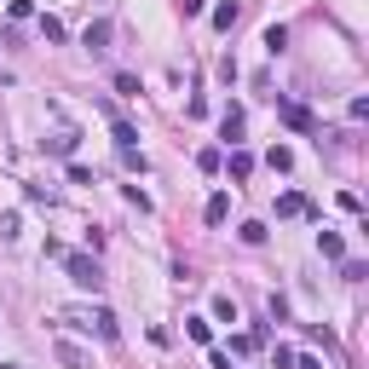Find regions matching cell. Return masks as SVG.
<instances>
[{"mask_svg":"<svg viewBox=\"0 0 369 369\" xmlns=\"http://www.w3.org/2000/svg\"><path fill=\"white\" fill-rule=\"evenodd\" d=\"M64 271H70V283H75V289H87V294H99V289H104L99 260H87V254H64Z\"/></svg>","mask_w":369,"mask_h":369,"instance_id":"obj_1","label":"cell"},{"mask_svg":"<svg viewBox=\"0 0 369 369\" xmlns=\"http://www.w3.org/2000/svg\"><path fill=\"white\" fill-rule=\"evenodd\" d=\"M110 35H116V29H110V18H92L81 40H87V53H104V46H110Z\"/></svg>","mask_w":369,"mask_h":369,"instance_id":"obj_2","label":"cell"},{"mask_svg":"<svg viewBox=\"0 0 369 369\" xmlns=\"http://www.w3.org/2000/svg\"><path fill=\"white\" fill-rule=\"evenodd\" d=\"M53 352H58V363H64V369H92V358H87V352H81L75 341H58Z\"/></svg>","mask_w":369,"mask_h":369,"instance_id":"obj_3","label":"cell"},{"mask_svg":"<svg viewBox=\"0 0 369 369\" xmlns=\"http://www.w3.org/2000/svg\"><path fill=\"white\" fill-rule=\"evenodd\" d=\"M317 254H323V260H346V243H341V231H317Z\"/></svg>","mask_w":369,"mask_h":369,"instance_id":"obj_4","label":"cell"},{"mask_svg":"<svg viewBox=\"0 0 369 369\" xmlns=\"http://www.w3.org/2000/svg\"><path fill=\"white\" fill-rule=\"evenodd\" d=\"M277 214H283V219H294V214H312V202H306L300 191H283V197H277Z\"/></svg>","mask_w":369,"mask_h":369,"instance_id":"obj_5","label":"cell"},{"mask_svg":"<svg viewBox=\"0 0 369 369\" xmlns=\"http://www.w3.org/2000/svg\"><path fill=\"white\" fill-rule=\"evenodd\" d=\"M219 127H225V138H231V145H237V138H243V104H225Z\"/></svg>","mask_w":369,"mask_h":369,"instance_id":"obj_6","label":"cell"},{"mask_svg":"<svg viewBox=\"0 0 369 369\" xmlns=\"http://www.w3.org/2000/svg\"><path fill=\"white\" fill-rule=\"evenodd\" d=\"M283 127L306 133V127H312V110H306V104H283Z\"/></svg>","mask_w":369,"mask_h":369,"instance_id":"obj_7","label":"cell"},{"mask_svg":"<svg viewBox=\"0 0 369 369\" xmlns=\"http://www.w3.org/2000/svg\"><path fill=\"white\" fill-rule=\"evenodd\" d=\"M231 219V197L219 191V197H208V225H225Z\"/></svg>","mask_w":369,"mask_h":369,"instance_id":"obj_8","label":"cell"},{"mask_svg":"<svg viewBox=\"0 0 369 369\" xmlns=\"http://www.w3.org/2000/svg\"><path fill=\"white\" fill-rule=\"evenodd\" d=\"M46 150H53V156H75V133H70V127L53 133V138H46Z\"/></svg>","mask_w":369,"mask_h":369,"instance_id":"obj_9","label":"cell"},{"mask_svg":"<svg viewBox=\"0 0 369 369\" xmlns=\"http://www.w3.org/2000/svg\"><path fill=\"white\" fill-rule=\"evenodd\" d=\"M283 46H289V29H283V23H271V29H265V53L277 58V53H283Z\"/></svg>","mask_w":369,"mask_h":369,"instance_id":"obj_10","label":"cell"},{"mask_svg":"<svg viewBox=\"0 0 369 369\" xmlns=\"http://www.w3.org/2000/svg\"><path fill=\"white\" fill-rule=\"evenodd\" d=\"M184 335H191V341H202V346L214 341V329H208V317H184Z\"/></svg>","mask_w":369,"mask_h":369,"instance_id":"obj_11","label":"cell"},{"mask_svg":"<svg viewBox=\"0 0 369 369\" xmlns=\"http://www.w3.org/2000/svg\"><path fill=\"white\" fill-rule=\"evenodd\" d=\"M254 173V156L248 150H231V179H248Z\"/></svg>","mask_w":369,"mask_h":369,"instance_id":"obj_12","label":"cell"},{"mask_svg":"<svg viewBox=\"0 0 369 369\" xmlns=\"http://www.w3.org/2000/svg\"><path fill=\"white\" fill-rule=\"evenodd\" d=\"M0 237L18 243V237H23V219H18V214H0Z\"/></svg>","mask_w":369,"mask_h":369,"instance_id":"obj_13","label":"cell"},{"mask_svg":"<svg viewBox=\"0 0 369 369\" xmlns=\"http://www.w3.org/2000/svg\"><path fill=\"white\" fill-rule=\"evenodd\" d=\"M265 162H271L277 173H289V167H294V150H283V145H271V156H265Z\"/></svg>","mask_w":369,"mask_h":369,"instance_id":"obj_14","label":"cell"},{"mask_svg":"<svg viewBox=\"0 0 369 369\" xmlns=\"http://www.w3.org/2000/svg\"><path fill=\"white\" fill-rule=\"evenodd\" d=\"M237 237H243V243H248V248H260V243H265V225H260V219H248V225H243V231H237Z\"/></svg>","mask_w":369,"mask_h":369,"instance_id":"obj_15","label":"cell"},{"mask_svg":"<svg viewBox=\"0 0 369 369\" xmlns=\"http://www.w3.org/2000/svg\"><path fill=\"white\" fill-rule=\"evenodd\" d=\"M116 92H121V99H138V75H127V70H116Z\"/></svg>","mask_w":369,"mask_h":369,"instance_id":"obj_16","label":"cell"},{"mask_svg":"<svg viewBox=\"0 0 369 369\" xmlns=\"http://www.w3.org/2000/svg\"><path fill=\"white\" fill-rule=\"evenodd\" d=\"M341 277H346V283H363L369 265H363V260H341Z\"/></svg>","mask_w":369,"mask_h":369,"instance_id":"obj_17","label":"cell"},{"mask_svg":"<svg viewBox=\"0 0 369 369\" xmlns=\"http://www.w3.org/2000/svg\"><path fill=\"white\" fill-rule=\"evenodd\" d=\"M121 167H127V173H145V150H138V145L121 150Z\"/></svg>","mask_w":369,"mask_h":369,"instance_id":"obj_18","label":"cell"},{"mask_svg":"<svg viewBox=\"0 0 369 369\" xmlns=\"http://www.w3.org/2000/svg\"><path fill=\"white\" fill-rule=\"evenodd\" d=\"M214 317H219V323H237V306H231V294L214 300Z\"/></svg>","mask_w":369,"mask_h":369,"instance_id":"obj_19","label":"cell"},{"mask_svg":"<svg viewBox=\"0 0 369 369\" xmlns=\"http://www.w3.org/2000/svg\"><path fill=\"white\" fill-rule=\"evenodd\" d=\"M260 346V329H248V335H231V352H254Z\"/></svg>","mask_w":369,"mask_h":369,"instance_id":"obj_20","label":"cell"},{"mask_svg":"<svg viewBox=\"0 0 369 369\" xmlns=\"http://www.w3.org/2000/svg\"><path fill=\"white\" fill-rule=\"evenodd\" d=\"M40 35H46V40L58 46V40H64V23H58V18H40Z\"/></svg>","mask_w":369,"mask_h":369,"instance_id":"obj_21","label":"cell"},{"mask_svg":"<svg viewBox=\"0 0 369 369\" xmlns=\"http://www.w3.org/2000/svg\"><path fill=\"white\" fill-rule=\"evenodd\" d=\"M179 12H184V18H197V12H202V0H179Z\"/></svg>","mask_w":369,"mask_h":369,"instance_id":"obj_22","label":"cell"},{"mask_svg":"<svg viewBox=\"0 0 369 369\" xmlns=\"http://www.w3.org/2000/svg\"><path fill=\"white\" fill-rule=\"evenodd\" d=\"M289 369H323V363H317V358H294Z\"/></svg>","mask_w":369,"mask_h":369,"instance_id":"obj_23","label":"cell"}]
</instances>
